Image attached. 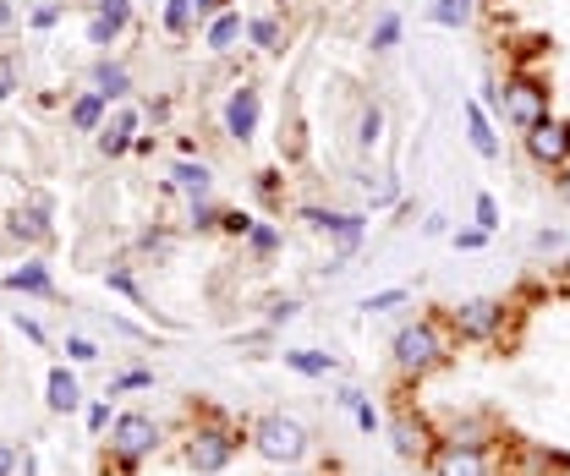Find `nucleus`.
<instances>
[{
    "instance_id": "61",
    "label": "nucleus",
    "mask_w": 570,
    "mask_h": 476,
    "mask_svg": "<svg viewBox=\"0 0 570 476\" xmlns=\"http://www.w3.org/2000/svg\"><path fill=\"white\" fill-rule=\"evenodd\" d=\"M138 6H159V0H138Z\"/></svg>"
},
{
    "instance_id": "8",
    "label": "nucleus",
    "mask_w": 570,
    "mask_h": 476,
    "mask_svg": "<svg viewBox=\"0 0 570 476\" xmlns=\"http://www.w3.org/2000/svg\"><path fill=\"white\" fill-rule=\"evenodd\" d=\"M258 127H264V88L253 77H242V82H230V93L219 105V132L230 137L236 148H247L258 137Z\"/></svg>"
},
{
    "instance_id": "46",
    "label": "nucleus",
    "mask_w": 570,
    "mask_h": 476,
    "mask_svg": "<svg viewBox=\"0 0 570 476\" xmlns=\"http://www.w3.org/2000/svg\"><path fill=\"white\" fill-rule=\"evenodd\" d=\"M17 88H22V71H17V56H11V50H0V105H6V99H11Z\"/></svg>"
},
{
    "instance_id": "17",
    "label": "nucleus",
    "mask_w": 570,
    "mask_h": 476,
    "mask_svg": "<svg viewBox=\"0 0 570 476\" xmlns=\"http://www.w3.org/2000/svg\"><path fill=\"white\" fill-rule=\"evenodd\" d=\"M198 39H204V50H209L214 61H225V56H236V50L247 44V17H242L236 6H225L219 17H209V22L198 28Z\"/></svg>"
},
{
    "instance_id": "14",
    "label": "nucleus",
    "mask_w": 570,
    "mask_h": 476,
    "mask_svg": "<svg viewBox=\"0 0 570 476\" xmlns=\"http://www.w3.org/2000/svg\"><path fill=\"white\" fill-rule=\"evenodd\" d=\"M439 438H444V444H461V449H494L499 427L489 410H455V416L439 422Z\"/></svg>"
},
{
    "instance_id": "56",
    "label": "nucleus",
    "mask_w": 570,
    "mask_h": 476,
    "mask_svg": "<svg viewBox=\"0 0 570 476\" xmlns=\"http://www.w3.org/2000/svg\"><path fill=\"white\" fill-rule=\"evenodd\" d=\"M154 148H159V137H154V132H138V142H132V153H138V159H148Z\"/></svg>"
},
{
    "instance_id": "39",
    "label": "nucleus",
    "mask_w": 570,
    "mask_h": 476,
    "mask_svg": "<svg viewBox=\"0 0 570 476\" xmlns=\"http://www.w3.org/2000/svg\"><path fill=\"white\" fill-rule=\"evenodd\" d=\"M121 39H127V33H121L116 22H105V17H94V11H88V44H94L99 56H110V50H116Z\"/></svg>"
},
{
    "instance_id": "11",
    "label": "nucleus",
    "mask_w": 570,
    "mask_h": 476,
    "mask_svg": "<svg viewBox=\"0 0 570 476\" xmlns=\"http://www.w3.org/2000/svg\"><path fill=\"white\" fill-rule=\"evenodd\" d=\"M428 476H499L494 449H461V444H433V455L423 460Z\"/></svg>"
},
{
    "instance_id": "38",
    "label": "nucleus",
    "mask_w": 570,
    "mask_h": 476,
    "mask_svg": "<svg viewBox=\"0 0 570 476\" xmlns=\"http://www.w3.org/2000/svg\"><path fill=\"white\" fill-rule=\"evenodd\" d=\"M88 11L105 17V22H116L121 33H132V22H138V0H94Z\"/></svg>"
},
{
    "instance_id": "15",
    "label": "nucleus",
    "mask_w": 570,
    "mask_h": 476,
    "mask_svg": "<svg viewBox=\"0 0 570 476\" xmlns=\"http://www.w3.org/2000/svg\"><path fill=\"white\" fill-rule=\"evenodd\" d=\"M165 192H176L181 204L193 198H214V165L204 153H181L170 170H165Z\"/></svg>"
},
{
    "instance_id": "47",
    "label": "nucleus",
    "mask_w": 570,
    "mask_h": 476,
    "mask_svg": "<svg viewBox=\"0 0 570 476\" xmlns=\"http://www.w3.org/2000/svg\"><path fill=\"white\" fill-rule=\"evenodd\" d=\"M11 329H17V335H22L28 345H39V350L50 345V335H45V324H39V318H28V313H11Z\"/></svg>"
},
{
    "instance_id": "23",
    "label": "nucleus",
    "mask_w": 570,
    "mask_h": 476,
    "mask_svg": "<svg viewBox=\"0 0 570 476\" xmlns=\"http://www.w3.org/2000/svg\"><path fill=\"white\" fill-rule=\"evenodd\" d=\"M281 247H285V230L275 219H253V230L242 236V258H247V264H275Z\"/></svg>"
},
{
    "instance_id": "13",
    "label": "nucleus",
    "mask_w": 570,
    "mask_h": 476,
    "mask_svg": "<svg viewBox=\"0 0 570 476\" xmlns=\"http://www.w3.org/2000/svg\"><path fill=\"white\" fill-rule=\"evenodd\" d=\"M6 241H11V247H50V241H56L50 198H33V204L11 208V214H6Z\"/></svg>"
},
{
    "instance_id": "54",
    "label": "nucleus",
    "mask_w": 570,
    "mask_h": 476,
    "mask_svg": "<svg viewBox=\"0 0 570 476\" xmlns=\"http://www.w3.org/2000/svg\"><path fill=\"white\" fill-rule=\"evenodd\" d=\"M423 236H428V241L450 236V219H444V214H428V219H423Z\"/></svg>"
},
{
    "instance_id": "60",
    "label": "nucleus",
    "mask_w": 570,
    "mask_h": 476,
    "mask_svg": "<svg viewBox=\"0 0 570 476\" xmlns=\"http://www.w3.org/2000/svg\"><path fill=\"white\" fill-rule=\"evenodd\" d=\"M291 6H302V0H275V11H291Z\"/></svg>"
},
{
    "instance_id": "28",
    "label": "nucleus",
    "mask_w": 570,
    "mask_h": 476,
    "mask_svg": "<svg viewBox=\"0 0 570 476\" xmlns=\"http://www.w3.org/2000/svg\"><path fill=\"white\" fill-rule=\"evenodd\" d=\"M401 307H412V285H384V290H367L356 301L362 318H384V313H401Z\"/></svg>"
},
{
    "instance_id": "52",
    "label": "nucleus",
    "mask_w": 570,
    "mask_h": 476,
    "mask_svg": "<svg viewBox=\"0 0 570 476\" xmlns=\"http://www.w3.org/2000/svg\"><path fill=\"white\" fill-rule=\"evenodd\" d=\"M17 460H22V449L11 438H0V476H17Z\"/></svg>"
},
{
    "instance_id": "51",
    "label": "nucleus",
    "mask_w": 570,
    "mask_h": 476,
    "mask_svg": "<svg viewBox=\"0 0 570 476\" xmlns=\"http://www.w3.org/2000/svg\"><path fill=\"white\" fill-rule=\"evenodd\" d=\"M170 110H176V99H170V93H159V99H148V105H142V116H148L154 127H165V121H170Z\"/></svg>"
},
{
    "instance_id": "4",
    "label": "nucleus",
    "mask_w": 570,
    "mask_h": 476,
    "mask_svg": "<svg viewBox=\"0 0 570 476\" xmlns=\"http://www.w3.org/2000/svg\"><path fill=\"white\" fill-rule=\"evenodd\" d=\"M247 449L264 460V466H302L307 455H313V433H307V422H296V416H285V410H264V416H253L247 422Z\"/></svg>"
},
{
    "instance_id": "19",
    "label": "nucleus",
    "mask_w": 570,
    "mask_h": 476,
    "mask_svg": "<svg viewBox=\"0 0 570 476\" xmlns=\"http://www.w3.org/2000/svg\"><path fill=\"white\" fill-rule=\"evenodd\" d=\"M0 285H6L11 296H33V301H56V296H61V290H56V274H50L45 258H22L17 269L0 274Z\"/></svg>"
},
{
    "instance_id": "3",
    "label": "nucleus",
    "mask_w": 570,
    "mask_h": 476,
    "mask_svg": "<svg viewBox=\"0 0 570 476\" xmlns=\"http://www.w3.org/2000/svg\"><path fill=\"white\" fill-rule=\"evenodd\" d=\"M165 449V422L148 410H116L110 433H105V460L116 466V476H138L154 455Z\"/></svg>"
},
{
    "instance_id": "27",
    "label": "nucleus",
    "mask_w": 570,
    "mask_h": 476,
    "mask_svg": "<svg viewBox=\"0 0 570 476\" xmlns=\"http://www.w3.org/2000/svg\"><path fill=\"white\" fill-rule=\"evenodd\" d=\"M159 28L170 39H193L198 33V0H159Z\"/></svg>"
},
{
    "instance_id": "33",
    "label": "nucleus",
    "mask_w": 570,
    "mask_h": 476,
    "mask_svg": "<svg viewBox=\"0 0 570 476\" xmlns=\"http://www.w3.org/2000/svg\"><path fill=\"white\" fill-rule=\"evenodd\" d=\"M105 290H110V296H127L132 307H148V296H142L132 264H110V269H105Z\"/></svg>"
},
{
    "instance_id": "31",
    "label": "nucleus",
    "mask_w": 570,
    "mask_h": 476,
    "mask_svg": "<svg viewBox=\"0 0 570 476\" xmlns=\"http://www.w3.org/2000/svg\"><path fill=\"white\" fill-rule=\"evenodd\" d=\"M281 159H291V165L307 159V137H302V110L296 105L281 116Z\"/></svg>"
},
{
    "instance_id": "18",
    "label": "nucleus",
    "mask_w": 570,
    "mask_h": 476,
    "mask_svg": "<svg viewBox=\"0 0 570 476\" xmlns=\"http://www.w3.org/2000/svg\"><path fill=\"white\" fill-rule=\"evenodd\" d=\"M88 88L116 110V105H127L132 93H138V82H132V71H127V61H116V56H99L94 67H88Z\"/></svg>"
},
{
    "instance_id": "44",
    "label": "nucleus",
    "mask_w": 570,
    "mask_h": 476,
    "mask_svg": "<svg viewBox=\"0 0 570 476\" xmlns=\"http://www.w3.org/2000/svg\"><path fill=\"white\" fill-rule=\"evenodd\" d=\"M296 318H302V301H296V296H275V301H269V313H264V324H269V329H285V324H296Z\"/></svg>"
},
{
    "instance_id": "10",
    "label": "nucleus",
    "mask_w": 570,
    "mask_h": 476,
    "mask_svg": "<svg viewBox=\"0 0 570 476\" xmlns=\"http://www.w3.org/2000/svg\"><path fill=\"white\" fill-rule=\"evenodd\" d=\"M521 148H527V159H532L538 170H560V165H570V116L538 121L532 132H521Z\"/></svg>"
},
{
    "instance_id": "49",
    "label": "nucleus",
    "mask_w": 570,
    "mask_h": 476,
    "mask_svg": "<svg viewBox=\"0 0 570 476\" xmlns=\"http://www.w3.org/2000/svg\"><path fill=\"white\" fill-rule=\"evenodd\" d=\"M362 400H367V389H362V384H335V406L346 410V416H352Z\"/></svg>"
},
{
    "instance_id": "7",
    "label": "nucleus",
    "mask_w": 570,
    "mask_h": 476,
    "mask_svg": "<svg viewBox=\"0 0 570 476\" xmlns=\"http://www.w3.org/2000/svg\"><path fill=\"white\" fill-rule=\"evenodd\" d=\"M296 219H302L313 236H324L341 258H356V252H362V241H367V214H356V208L302 204V208H296Z\"/></svg>"
},
{
    "instance_id": "16",
    "label": "nucleus",
    "mask_w": 570,
    "mask_h": 476,
    "mask_svg": "<svg viewBox=\"0 0 570 476\" xmlns=\"http://www.w3.org/2000/svg\"><path fill=\"white\" fill-rule=\"evenodd\" d=\"M82 378H77V367L71 361H56L50 373H45V410L50 416H82Z\"/></svg>"
},
{
    "instance_id": "21",
    "label": "nucleus",
    "mask_w": 570,
    "mask_h": 476,
    "mask_svg": "<svg viewBox=\"0 0 570 476\" xmlns=\"http://www.w3.org/2000/svg\"><path fill=\"white\" fill-rule=\"evenodd\" d=\"M285 39H291L285 11H253V17H247V44H253L258 56H281Z\"/></svg>"
},
{
    "instance_id": "57",
    "label": "nucleus",
    "mask_w": 570,
    "mask_h": 476,
    "mask_svg": "<svg viewBox=\"0 0 570 476\" xmlns=\"http://www.w3.org/2000/svg\"><path fill=\"white\" fill-rule=\"evenodd\" d=\"M17 476H39V460H33L28 449H22V460H17Z\"/></svg>"
},
{
    "instance_id": "53",
    "label": "nucleus",
    "mask_w": 570,
    "mask_h": 476,
    "mask_svg": "<svg viewBox=\"0 0 570 476\" xmlns=\"http://www.w3.org/2000/svg\"><path fill=\"white\" fill-rule=\"evenodd\" d=\"M532 247H538V252H560V247H566V230H538Z\"/></svg>"
},
{
    "instance_id": "20",
    "label": "nucleus",
    "mask_w": 570,
    "mask_h": 476,
    "mask_svg": "<svg viewBox=\"0 0 570 476\" xmlns=\"http://www.w3.org/2000/svg\"><path fill=\"white\" fill-rule=\"evenodd\" d=\"M461 121H466V142H472V153L494 165L499 153H504V142H499V121L478 105V93H472V99H461Z\"/></svg>"
},
{
    "instance_id": "1",
    "label": "nucleus",
    "mask_w": 570,
    "mask_h": 476,
    "mask_svg": "<svg viewBox=\"0 0 570 476\" xmlns=\"http://www.w3.org/2000/svg\"><path fill=\"white\" fill-rule=\"evenodd\" d=\"M455 361V340L444 329L439 313H423V318H406L390 340V367L401 384H428L433 373H444Z\"/></svg>"
},
{
    "instance_id": "2",
    "label": "nucleus",
    "mask_w": 570,
    "mask_h": 476,
    "mask_svg": "<svg viewBox=\"0 0 570 476\" xmlns=\"http://www.w3.org/2000/svg\"><path fill=\"white\" fill-rule=\"evenodd\" d=\"M242 444H247V433L225 410H204L181 433V466L193 476H219V472H230V460L242 455Z\"/></svg>"
},
{
    "instance_id": "37",
    "label": "nucleus",
    "mask_w": 570,
    "mask_h": 476,
    "mask_svg": "<svg viewBox=\"0 0 570 476\" xmlns=\"http://www.w3.org/2000/svg\"><path fill=\"white\" fill-rule=\"evenodd\" d=\"M61 17H67V0H39V6H28L22 28H28V33H50Z\"/></svg>"
},
{
    "instance_id": "22",
    "label": "nucleus",
    "mask_w": 570,
    "mask_h": 476,
    "mask_svg": "<svg viewBox=\"0 0 570 476\" xmlns=\"http://www.w3.org/2000/svg\"><path fill=\"white\" fill-rule=\"evenodd\" d=\"M105 121H110V105L94 88H77L67 99V132H99Z\"/></svg>"
},
{
    "instance_id": "40",
    "label": "nucleus",
    "mask_w": 570,
    "mask_h": 476,
    "mask_svg": "<svg viewBox=\"0 0 570 476\" xmlns=\"http://www.w3.org/2000/svg\"><path fill=\"white\" fill-rule=\"evenodd\" d=\"M472 225H478V230H489V236H499L504 214H499V198H494V192H478V198H472Z\"/></svg>"
},
{
    "instance_id": "24",
    "label": "nucleus",
    "mask_w": 570,
    "mask_h": 476,
    "mask_svg": "<svg viewBox=\"0 0 570 476\" xmlns=\"http://www.w3.org/2000/svg\"><path fill=\"white\" fill-rule=\"evenodd\" d=\"M281 361L296 378H335V373H341V356H335V350H318V345H307V350H291V345H285Z\"/></svg>"
},
{
    "instance_id": "55",
    "label": "nucleus",
    "mask_w": 570,
    "mask_h": 476,
    "mask_svg": "<svg viewBox=\"0 0 570 476\" xmlns=\"http://www.w3.org/2000/svg\"><path fill=\"white\" fill-rule=\"evenodd\" d=\"M554 192H560V204L570 208V165H560V170H554Z\"/></svg>"
},
{
    "instance_id": "42",
    "label": "nucleus",
    "mask_w": 570,
    "mask_h": 476,
    "mask_svg": "<svg viewBox=\"0 0 570 476\" xmlns=\"http://www.w3.org/2000/svg\"><path fill=\"white\" fill-rule=\"evenodd\" d=\"M99 356H105V350H99V340H94V335H77V329L67 335V361H71V367H94Z\"/></svg>"
},
{
    "instance_id": "30",
    "label": "nucleus",
    "mask_w": 570,
    "mask_h": 476,
    "mask_svg": "<svg viewBox=\"0 0 570 476\" xmlns=\"http://www.w3.org/2000/svg\"><path fill=\"white\" fill-rule=\"evenodd\" d=\"M219 208L225 204H214V198H193V204H187V219H181V230H187V236H219Z\"/></svg>"
},
{
    "instance_id": "48",
    "label": "nucleus",
    "mask_w": 570,
    "mask_h": 476,
    "mask_svg": "<svg viewBox=\"0 0 570 476\" xmlns=\"http://www.w3.org/2000/svg\"><path fill=\"white\" fill-rule=\"evenodd\" d=\"M352 422L362 427V433H367V438H379V433H384V416H379V406H373V395H367V400L352 410Z\"/></svg>"
},
{
    "instance_id": "36",
    "label": "nucleus",
    "mask_w": 570,
    "mask_h": 476,
    "mask_svg": "<svg viewBox=\"0 0 570 476\" xmlns=\"http://www.w3.org/2000/svg\"><path fill=\"white\" fill-rule=\"evenodd\" d=\"M362 192H367V204H373V208H395V204H401V198H406L395 176H379V181H373L367 170H362Z\"/></svg>"
},
{
    "instance_id": "45",
    "label": "nucleus",
    "mask_w": 570,
    "mask_h": 476,
    "mask_svg": "<svg viewBox=\"0 0 570 476\" xmlns=\"http://www.w3.org/2000/svg\"><path fill=\"white\" fill-rule=\"evenodd\" d=\"M253 192L264 198V208H281V204H285V192H281V170H258V176H253Z\"/></svg>"
},
{
    "instance_id": "25",
    "label": "nucleus",
    "mask_w": 570,
    "mask_h": 476,
    "mask_svg": "<svg viewBox=\"0 0 570 476\" xmlns=\"http://www.w3.org/2000/svg\"><path fill=\"white\" fill-rule=\"evenodd\" d=\"M384 132H390V116H384V105H379V99H362V110H356V153H373V148H384Z\"/></svg>"
},
{
    "instance_id": "9",
    "label": "nucleus",
    "mask_w": 570,
    "mask_h": 476,
    "mask_svg": "<svg viewBox=\"0 0 570 476\" xmlns=\"http://www.w3.org/2000/svg\"><path fill=\"white\" fill-rule=\"evenodd\" d=\"M384 433H390V449H395L406 466H423L428 455H433V444H439V427H433L417 406H395V416L384 422Z\"/></svg>"
},
{
    "instance_id": "34",
    "label": "nucleus",
    "mask_w": 570,
    "mask_h": 476,
    "mask_svg": "<svg viewBox=\"0 0 570 476\" xmlns=\"http://www.w3.org/2000/svg\"><path fill=\"white\" fill-rule=\"evenodd\" d=\"M110 422H116V400H110V395L82 400V427H88V438H105V433H110Z\"/></svg>"
},
{
    "instance_id": "5",
    "label": "nucleus",
    "mask_w": 570,
    "mask_h": 476,
    "mask_svg": "<svg viewBox=\"0 0 570 476\" xmlns=\"http://www.w3.org/2000/svg\"><path fill=\"white\" fill-rule=\"evenodd\" d=\"M439 318H444V329H450L455 345H499L504 329H510V301H499V296H461V301L439 307Z\"/></svg>"
},
{
    "instance_id": "12",
    "label": "nucleus",
    "mask_w": 570,
    "mask_h": 476,
    "mask_svg": "<svg viewBox=\"0 0 570 476\" xmlns=\"http://www.w3.org/2000/svg\"><path fill=\"white\" fill-rule=\"evenodd\" d=\"M142 121H148V116H142L138 99L116 105V110H110V121H105V127L94 132L99 153H105V159H127V153H132V142H138V132H142Z\"/></svg>"
},
{
    "instance_id": "41",
    "label": "nucleus",
    "mask_w": 570,
    "mask_h": 476,
    "mask_svg": "<svg viewBox=\"0 0 570 476\" xmlns=\"http://www.w3.org/2000/svg\"><path fill=\"white\" fill-rule=\"evenodd\" d=\"M253 219H258L253 208H219V236H225V241H242V236L253 230Z\"/></svg>"
},
{
    "instance_id": "26",
    "label": "nucleus",
    "mask_w": 570,
    "mask_h": 476,
    "mask_svg": "<svg viewBox=\"0 0 570 476\" xmlns=\"http://www.w3.org/2000/svg\"><path fill=\"white\" fill-rule=\"evenodd\" d=\"M428 22L444 33H461L478 22V0H428Z\"/></svg>"
},
{
    "instance_id": "6",
    "label": "nucleus",
    "mask_w": 570,
    "mask_h": 476,
    "mask_svg": "<svg viewBox=\"0 0 570 476\" xmlns=\"http://www.w3.org/2000/svg\"><path fill=\"white\" fill-rule=\"evenodd\" d=\"M549 116H554V88H549L538 71L515 67L504 77V110H499V121L515 127V132H532V127L549 121Z\"/></svg>"
},
{
    "instance_id": "59",
    "label": "nucleus",
    "mask_w": 570,
    "mask_h": 476,
    "mask_svg": "<svg viewBox=\"0 0 570 476\" xmlns=\"http://www.w3.org/2000/svg\"><path fill=\"white\" fill-rule=\"evenodd\" d=\"M281 476H307V472L302 466H281Z\"/></svg>"
},
{
    "instance_id": "43",
    "label": "nucleus",
    "mask_w": 570,
    "mask_h": 476,
    "mask_svg": "<svg viewBox=\"0 0 570 476\" xmlns=\"http://www.w3.org/2000/svg\"><path fill=\"white\" fill-rule=\"evenodd\" d=\"M489 241H494V236L478 230V225H455V230H450V247H455V252H483Z\"/></svg>"
},
{
    "instance_id": "29",
    "label": "nucleus",
    "mask_w": 570,
    "mask_h": 476,
    "mask_svg": "<svg viewBox=\"0 0 570 476\" xmlns=\"http://www.w3.org/2000/svg\"><path fill=\"white\" fill-rule=\"evenodd\" d=\"M401 33H406L401 11H379V17H373V28H367V50H373V56H390V50L401 44Z\"/></svg>"
},
{
    "instance_id": "50",
    "label": "nucleus",
    "mask_w": 570,
    "mask_h": 476,
    "mask_svg": "<svg viewBox=\"0 0 570 476\" xmlns=\"http://www.w3.org/2000/svg\"><path fill=\"white\" fill-rule=\"evenodd\" d=\"M105 329H110V335H121V340L148 345V329H138V324H127V318H110V313H105Z\"/></svg>"
},
{
    "instance_id": "58",
    "label": "nucleus",
    "mask_w": 570,
    "mask_h": 476,
    "mask_svg": "<svg viewBox=\"0 0 570 476\" xmlns=\"http://www.w3.org/2000/svg\"><path fill=\"white\" fill-rule=\"evenodd\" d=\"M11 22H17V6H11V0H0V33H6Z\"/></svg>"
},
{
    "instance_id": "35",
    "label": "nucleus",
    "mask_w": 570,
    "mask_h": 476,
    "mask_svg": "<svg viewBox=\"0 0 570 476\" xmlns=\"http://www.w3.org/2000/svg\"><path fill=\"white\" fill-rule=\"evenodd\" d=\"M138 389H154V367H121V373L105 384V395H110V400H121V395H138Z\"/></svg>"
},
{
    "instance_id": "32",
    "label": "nucleus",
    "mask_w": 570,
    "mask_h": 476,
    "mask_svg": "<svg viewBox=\"0 0 570 476\" xmlns=\"http://www.w3.org/2000/svg\"><path fill=\"white\" fill-rule=\"evenodd\" d=\"M170 252H176V230H165L159 219L148 225L138 236V258H154V264H170Z\"/></svg>"
}]
</instances>
